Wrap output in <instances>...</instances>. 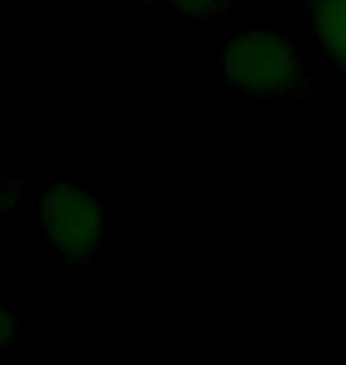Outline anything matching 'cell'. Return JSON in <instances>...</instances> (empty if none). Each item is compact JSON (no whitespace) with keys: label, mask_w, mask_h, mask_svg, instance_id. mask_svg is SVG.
Listing matches in <instances>:
<instances>
[{"label":"cell","mask_w":346,"mask_h":365,"mask_svg":"<svg viewBox=\"0 0 346 365\" xmlns=\"http://www.w3.org/2000/svg\"><path fill=\"white\" fill-rule=\"evenodd\" d=\"M34 218L57 259L86 264L107 250V207L78 182H50L34 202Z\"/></svg>","instance_id":"obj_2"},{"label":"cell","mask_w":346,"mask_h":365,"mask_svg":"<svg viewBox=\"0 0 346 365\" xmlns=\"http://www.w3.org/2000/svg\"><path fill=\"white\" fill-rule=\"evenodd\" d=\"M19 337H21V320H19V316L14 313L12 306H3V311H0V344L14 346Z\"/></svg>","instance_id":"obj_6"},{"label":"cell","mask_w":346,"mask_h":365,"mask_svg":"<svg viewBox=\"0 0 346 365\" xmlns=\"http://www.w3.org/2000/svg\"><path fill=\"white\" fill-rule=\"evenodd\" d=\"M306 26L320 53V60L346 76V0L342 3H308Z\"/></svg>","instance_id":"obj_3"},{"label":"cell","mask_w":346,"mask_h":365,"mask_svg":"<svg viewBox=\"0 0 346 365\" xmlns=\"http://www.w3.org/2000/svg\"><path fill=\"white\" fill-rule=\"evenodd\" d=\"M173 12H178L183 14V17H190V19H197V21H207V19H213L218 12H223L228 10L230 5H225V3H207V0H193V3H171L168 5Z\"/></svg>","instance_id":"obj_5"},{"label":"cell","mask_w":346,"mask_h":365,"mask_svg":"<svg viewBox=\"0 0 346 365\" xmlns=\"http://www.w3.org/2000/svg\"><path fill=\"white\" fill-rule=\"evenodd\" d=\"M216 81L249 100H308L318 78L306 67L304 48L290 34L238 31L216 62Z\"/></svg>","instance_id":"obj_1"},{"label":"cell","mask_w":346,"mask_h":365,"mask_svg":"<svg viewBox=\"0 0 346 365\" xmlns=\"http://www.w3.org/2000/svg\"><path fill=\"white\" fill-rule=\"evenodd\" d=\"M26 195V178H5L0 185V214L3 216H14L17 209L24 204Z\"/></svg>","instance_id":"obj_4"}]
</instances>
